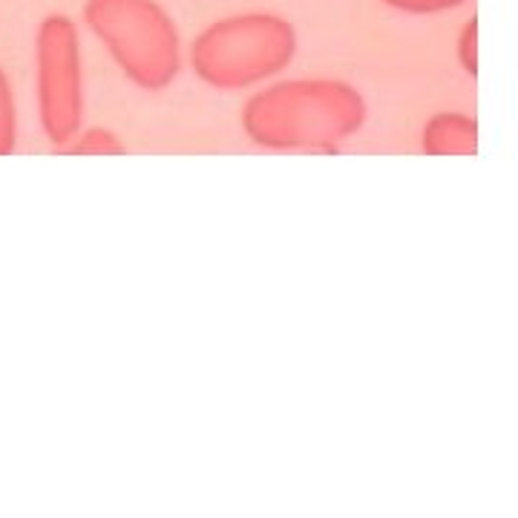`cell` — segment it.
I'll use <instances>...</instances> for the list:
<instances>
[{
    "instance_id": "1",
    "label": "cell",
    "mask_w": 518,
    "mask_h": 518,
    "mask_svg": "<svg viewBox=\"0 0 518 518\" xmlns=\"http://www.w3.org/2000/svg\"><path fill=\"white\" fill-rule=\"evenodd\" d=\"M369 121L363 93L343 78H283L242 104L248 142L271 153H340Z\"/></svg>"
},
{
    "instance_id": "2",
    "label": "cell",
    "mask_w": 518,
    "mask_h": 518,
    "mask_svg": "<svg viewBox=\"0 0 518 518\" xmlns=\"http://www.w3.org/2000/svg\"><path fill=\"white\" fill-rule=\"evenodd\" d=\"M300 49L294 24L274 12H239L208 24L188 47L193 75L216 93H242L283 75Z\"/></svg>"
},
{
    "instance_id": "3",
    "label": "cell",
    "mask_w": 518,
    "mask_h": 518,
    "mask_svg": "<svg viewBox=\"0 0 518 518\" xmlns=\"http://www.w3.org/2000/svg\"><path fill=\"white\" fill-rule=\"evenodd\" d=\"M84 26L144 93H165L185 67L179 26L159 0H87Z\"/></svg>"
},
{
    "instance_id": "4",
    "label": "cell",
    "mask_w": 518,
    "mask_h": 518,
    "mask_svg": "<svg viewBox=\"0 0 518 518\" xmlns=\"http://www.w3.org/2000/svg\"><path fill=\"white\" fill-rule=\"evenodd\" d=\"M35 101L38 121L55 150H64L84 127V49L81 29L64 12L35 29Z\"/></svg>"
},
{
    "instance_id": "5",
    "label": "cell",
    "mask_w": 518,
    "mask_h": 518,
    "mask_svg": "<svg viewBox=\"0 0 518 518\" xmlns=\"http://www.w3.org/2000/svg\"><path fill=\"white\" fill-rule=\"evenodd\" d=\"M421 150L426 156H478V118L461 110H441L421 127Z\"/></svg>"
},
{
    "instance_id": "6",
    "label": "cell",
    "mask_w": 518,
    "mask_h": 518,
    "mask_svg": "<svg viewBox=\"0 0 518 518\" xmlns=\"http://www.w3.org/2000/svg\"><path fill=\"white\" fill-rule=\"evenodd\" d=\"M70 156H124L127 147L110 127H81V133L64 147Z\"/></svg>"
},
{
    "instance_id": "7",
    "label": "cell",
    "mask_w": 518,
    "mask_h": 518,
    "mask_svg": "<svg viewBox=\"0 0 518 518\" xmlns=\"http://www.w3.org/2000/svg\"><path fill=\"white\" fill-rule=\"evenodd\" d=\"M18 147V104L9 75L0 67V156H12Z\"/></svg>"
},
{
    "instance_id": "8",
    "label": "cell",
    "mask_w": 518,
    "mask_h": 518,
    "mask_svg": "<svg viewBox=\"0 0 518 518\" xmlns=\"http://www.w3.org/2000/svg\"><path fill=\"white\" fill-rule=\"evenodd\" d=\"M455 55H458V67L464 70V75H470L475 81L478 78V18L475 15L461 26L458 41H455Z\"/></svg>"
},
{
    "instance_id": "9",
    "label": "cell",
    "mask_w": 518,
    "mask_h": 518,
    "mask_svg": "<svg viewBox=\"0 0 518 518\" xmlns=\"http://www.w3.org/2000/svg\"><path fill=\"white\" fill-rule=\"evenodd\" d=\"M383 6L403 12V15H412V18H429V15H444L452 12L458 6H464L467 0H380Z\"/></svg>"
}]
</instances>
